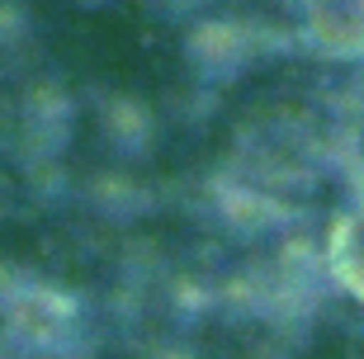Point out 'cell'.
<instances>
[{
    "label": "cell",
    "mask_w": 364,
    "mask_h": 359,
    "mask_svg": "<svg viewBox=\"0 0 364 359\" xmlns=\"http://www.w3.org/2000/svg\"><path fill=\"white\" fill-rule=\"evenodd\" d=\"M308 38L331 57L364 53V0H308Z\"/></svg>",
    "instance_id": "obj_1"
},
{
    "label": "cell",
    "mask_w": 364,
    "mask_h": 359,
    "mask_svg": "<svg viewBox=\"0 0 364 359\" xmlns=\"http://www.w3.org/2000/svg\"><path fill=\"white\" fill-rule=\"evenodd\" d=\"M331 269H336V279L355 298H364V208H355L336 227V237H331Z\"/></svg>",
    "instance_id": "obj_2"
}]
</instances>
